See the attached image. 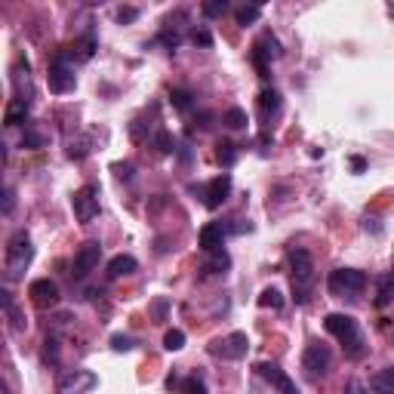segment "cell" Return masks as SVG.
<instances>
[{"label":"cell","mask_w":394,"mask_h":394,"mask_svg":"<svg viewBox=\"0 0 394 394\" xmlns=\"http://www.w3.org/2000/svg\"><path fill=\"white\" fill-rule=\"evenodd\" d=\"M324 326H326V333H330V336H336L339 342L348 348V354H351V357H360V351H364V348H360V345H364V339H360L357 320H354L351 314H339V311L326 314Z\"/></svg>","instance_id":"cell-1"},{"label":"cell","mask_w":394,"mask_h":394,"mask_svg":"<svg viewBox=\"0 0 394 394\" xmlns=\"http://www.w3.org/2000/svg\"><path fill=\"white\" fill-rule=\"evenodd\" d=\"M290 265H293V293L296 302L305 305L314 287V262L305 249H290Z\"/></svg>","instance_id":"cell-2"},{"label":"cell","mask_w":394,"mask_h":394,"mask_svg":"<svg viewBox=\"0 0 394 394\" xmlns=\"http://www.w3.org/2000/svg\"><path fill=\"white\" fill-rule=\"evenodd\" d=\"M326 290L336 299H354V296L366 290V274L357 271V268H336V271H330Z\"/></svg>","instance_id":"cell-3"},{"label":"cell","mask_w":394,"mask_h":394,"mask_svg":"<svg viewBox=\"0 0 394 394\" xmlns=\"http://www.w3.org/2000/svg\"><path fill=\"white\" fill-rule=\"evenodd\" d=\"M34 259V247H31V238L25 231H16L6 247V274L10 278H22V271L31 265Z\"/></svg>","instance_id":"cell-4"},{"label":"cell","mask_w":394,"mask_h":394,"mask_svg":"<svg viewBox=\"0 0 394 394\" xmlns=\"http://www.w3.org/2000/svg\"><path fill=\"white\" fill-rule=\"evenodd\" d=\"M47 83L52 93H71L74 90V65H71V52H59L50 65V74H47Z\"/></svg>","instance_id":"cell-5"},{"label":"cell","mask_w":394,"mask_h":394,"mask_svg":"<svg viewBox=\"0 0 394 394\" xmlns=\"http://www.w3.org/2000/svg\"><path fill=\"white\" fill-rule=\"evenodd\" d=\"M330 348L320 345V342H311L305 348V354H302V370H305V376L311 379V382H318V379L326 376V370H330Z\"/></svg>","instance_id":"cell-6"},{"label":"cell","mask_w":394,"mask_h":394,"mask_svg":"<svg viewBox=\"0 0 394 394\" xmlns=\"http://www.w3.org/2000/svg\"><path fill=\"white\" fill-rule=\"evenodd\" d=\"M247 351H249L247 333H228V336L216 339V342L209 345V354L222 357V360H240V357H247Z\"/></svg>","instance_id":"cell-7"},{"label":"cell","mask_w":394,"mask_h":394,"mask_svg":"<svg viewBox=\"0 0 394 394\" xmlns=\"http://www.w3.org/2000/svg\"><path fill=\"white\" fill-rule=\"evenodd\" d=\"M98 259H102V247H98L96 240H87V244L74 253V262H71V274H74V280H83L90 271H96Z\"/></svg>","instance_id":"cell-8"},{"label":"cell","mask_w":394,"mask_h":394,"mask_svg":"<svg viewBox=\"0 0 394 394\" xmlns=\"http://www.w3.org/2000/svg\"><path fill=\"white\" fill-rule=\"evenodd\" d=\"M71 207H74L77 222H93L98 216V188L83 185L81 191H74V197H71Z\"/></svg>","instance_id":"cell-9"},{"label":"cell","mask_w":394,"mask_h":394,"mask_svg":"<svg viewBox=\"0 0 394 394\" xmlns=\"http://www.w3.org/2000/svg\"><path fill=\"white\" fill-rule=\"evenodd\" d=\"M96 385H98L96 373L68 370V373H62V379H59V394H87L90 388H96Z\"/></svg>","instance_id":"cell-10"},{"label":"cell","mask_w":394,"mask_h":394,"mask_svg":"<svg viewBox=\"0 0 394 394\" xmlns=\"http://www.w3.org/2000/svg\"><path fill=\"white\" fill-rule=\"evenodd\" d=\"M256 373H259V376L265 379L271 388H278L280 394H299V391H296V382L287 376L284 370H280L278 364H268V360H262V364H256Z\"/></svg>","instance_id":"cell-11"},{"label":"cell","mask_w":394,"mask_h":394,"mask_svg":"<svg viewBox=\"0 0 394 394\" xmlns=\"http://www.w3.org/2000/svg\"><path fill=\"white\" fill-rule=\"evenodd\" d=\"M200 194H203V207H207V209H219L222 203L228 200V194H231V176H228V173L216 176V179L209 182Z\"/></svg>","instance_id":"cell-12"},{"label":"cell","mask_w":394,"mask_h":394,"mask_svg":"<svg viewBox=\"0 0 394 394\" xmlns=\"http://www.w3.org/2000/svg\"><path fill=\"white\" fill-rule=\"evenodd\" d=\"M28 296H31V302H34L37 308L59 305V287H56V280H50V278L34 280V284L28 287Z\"/></svg>","instance_id":"cell-13"},{"label":"cell","mask_w":394,"mask_h":394,"mask_svg":"<svg viewBox=\"0 0 394 394\" xmlns=\"http://www.w3.org/2000/svg\"><path fill=\"white\" fill-rule=\"evenodd\" d=\"M225 238H228V228L222 222H209V225L200 228V249L203 253H219Z\"/></svg>","instance_id":"cell-14"},{"label":"cell","mask_w":394,"mask_h":394,"mask_svg":"<svg viewBox=\"0 0 394 394\" xmlns=\"http://www.w3.org/2000/svg\"><path fill=\"white\" fill-rule=\"evenodd\" d=\"M136 268H139V262L133 259V256H114V259L108 262V278L117 280V278H127V274H133Z\"/></svg>","instance_id":"cell-15"},{"label":"cell","mask_w":394,"mask_h":394,"mask_svg":"<svg viewBox=\"0 0 394 394\" xmlns=\"http://www.w3.org/2000/svg\"><path fill=\"white\" fill-rule=\"evenodd\" d=\"M259 111H262V121H271L274 114L280 111V93L278 90H262L259 93Z\"/></svg>","instance_id":"cell-16"},{"label":"cell","mask_w":394,"mask_h":394,"mask_svg":"<svg viewBox=\"0 0 394 394\" xmlns=\"http://www.w3.org/2000/svg\"><path fill=\"white\" fill-rule=\"evenodd\" d=\"M373 394H394V366H385L370 379Z\"/></svg>","instance_id":"cell-17"},{"label":"cell","mask_w":394,"mask_h":394,"mask_svg":"<svg viewBox=\"0 0 394 394\" xmlns=\"http://www.w3.org/2000/svg\"><path fill=\"white\" fill-rule=\"evenodd\" d=\"M25 117H28V102H25V98H16V102L6 108V127H16V123H22Z\"/></svg>","instance_id":"cell-18"},{"label":"cell","mask_w":394,"mask_h":394,"mask_svg":"<svg viewBox=\"0 0 394 394\" xmlns=\"http://www.w3.org/2000/svg\"><path fill=\"white\" fill-rule=\"evenodd\" d=\"M391 296H394V274H382L379 278V296H376V305L379 308H385L391 302Z\"/></svg>","instance_id":"cell-19"},{"label":"cell","mask_w":394,"mask_h":394,"mask_svg":"<svg viewBox=\"0 0 394 394\" xmlns=\"http://www.w3.org/2000/svg\"><path fill=\"white\" fill-rule=\"evenodd\" d=\"M256 50H259L265 59H278L280 56V43H278V37H271V34H262V41L256 43Z\"/></svg>","instance_id":"cell-20"},{"label":"cell","mask_w":394,"mask_h":394,"mask_svg":"<svg viewBox=\"0 0 394 394\" xmlns=\"http://www.w3.org/2000/svg\"><path fill=\"white\" fill-rule=\"evenodd\" d=\"M259 16H262V6H238L234 10L238 25H253V22H259Z\"/></svg>","instance_id":"cell-21"},{"label":"cell","mask_w":394,"mask_h":394,"mask_svg":"<svg viewBox=\"0 0 394 394\" xmlns=\"http://www.w3.org/2000/svg\"><path fill=\"white\" fill-rule=\"evenodd\" d=\"M231 265V259H228V253H213V259L207 262V265H203V271H209V274H225V268Z\"/></svg>","instance_id":"cell-22"},{"label":"cell","mask_w":394,"mask_h":394,"mask_svg":"<svg viewBox=\"0 0 394 394\" xmlns=\"http://www.w3.org/2000/svg\"><path fill=\"white\" fill-rule=\"evenodd\" d=\"M259 305H262V308H274V311H280V308H284V296L274 290V287H268V290H262V296H259Z\"/></svg>","instance_id":"cell-23"},{"label":"cell","mask_w":394,"mask_h":394,"mask_svg":"<svg viewBox=\"0 0 394 394\" xmlns=\"http://www.w3.org/2000/svg\"><path fill=\"white\" fill-rule=\"evenodd\" d=\"M247 123H249V117H247L244 108H231L225 114V127H231V129H244Z\"/></svg>","instance_id":"cell-24"},{"label":"cell","mask_w":394,"mask_h":394,"mask_svg":"<svg viewBox=\"0 0 394 394\" xmlns=\"http://www.w3.org/2000/svg\"><path fill=\"white\" fill-rule=\"evenodd\" d=\"M90 154V139H71L68 142V157L71 160H83Z\"/></svg>","instance_id":"cell-25"},{"label":"cell","mask_w":394,"mask_h":394,"mask_svg":"<svg viewBox=\"0 0 394 394\" xmlns=\"http://www.w3.org/2000/svg\"><path fill=\"white\" fill-rule=\"evenodd\" d=\"M163 348H167V351H182V348H185V333L169 330L167 336H163Z\"/></svg>","instance_id":"cell-26"},{"label":"cell","mask_w":394,"mask_h":394,"mask_svg":"<svg viewBox=\"0 0 394 394\" xmlns=\"http://www.w3.org/2000/svg\"><path fill=\"white\" fill-rule=\"evenodd\" d=\"M228 12V0H209V3H203V16L207 19H219Z\"/></svg>","instance_id":"cell-27"},{"label":"cell","mask_w":394,"mask_h":394,"mask_svg":"<svg viewBox=\"0 0 394 394\" xmlns=\"http://www.w3.org/2000/svg\"><path fill=\"white\" fill-rule=\"evenodd\" d=\"M111 348H114V351H133L136 339L127 336V333H114V336H111Z\"/></svg>","instance_id":"cell-28"},{"label":"cell","mask_w":394,"mask_h":394,"mask_svg":"<svg viewBox=\"0 0 394 394\" xmlns=\"http://www.w3.org/2000/svg\"><path fill=\"white\" fill-rule=\"evenodd\" d=\"M234 160H238V151H234L231 142H219V163L222 167H231Z\"/></svg>","instance_id":"cell-29"},{"label":"cell","mask_w":394,"mask_h":394,"mask_svg":"<svg viewBox=\"0 0 394 394\" xmlns=\"http://www.w3.org/2000/svg\"><path fill=\"white\" fill-rule=\"evenodd\" d=\"M154 145L160 154H169V151H176V142H173V136L167 133V129H160V133L154 136Z\"/></svg>","instance_id":"cell-30"},{"label":"cell","mask_w":394,"mask_h":394,"mask_svg":"<svg viewBox=\"0 0 394 394\" xmlns=\"http://www.w3.org/2000/svg\"><path fill=\"white\" fill-rule=\"evenodd\" d=\"M169 102H173L179 111H188V105H191V93H188V90H173V93H169Z\"/></svg>","instance_id":"cell-31"},{"label":"cell","mask_w":394,"mask_h":394,"mask_svg":"<svg viewBox=\"0 0 394 394\" xmlns=\"http://www.w3.org/2000/svg\"><path fill=\"white\" fill-rule=\"evenodd\" d=\"M22 148H31V151H37V148H43V136L41 133H25L22 136Z\"/></svg>","instance_id":"cell-32"},{"label":"cell","mask_w":394,"mask_h":394,"mask_svg":"<svg viewBox=\"0 0 394 394\" xmlns=\"http://www.w3.org/2000/svg\"><path fill=\"white\" fill-rule=\"evenodd\" d=\"M191 41L197 43V47H213V34H209L207 28H194L191 31Z\"/></svg>","instance_id":"cell-33"},{"label":"cell","mask_w":394,"mask_h":394,"mask_svg":"<svg viewBox=\"0 0 394 394\" xmlns=\"http://www.w3.org/2000/svg\"><path fill=\"white\" fill-rule=\"evenodd\" d=\"M185 394H207V385H203V379H197V376H191L185 382Z\"/></svg>","instance_id":"cell-34"},{"label":"cell","mask_w":394,"mask_h":394,"mask_svg":"<svg viewBox=\"0 0 394 394\" xmlns=\"http://www.w3.org/2000/svg\"><path fill=\"white\" fill-rule=\"evenodd\" d=\"M43 360H52V364H56V360H59L56 339H47V342H43Z\"/></svg>","instance_id":"cell-35"},{"label":"cell","mask_w":394,"mask_h":394,"mask_svg":"<svg viewBox=\"0 0 394 394\" xmlns=\"http://www.w3.org/2000/svg\"><path fill=\"white\" fill-rule=\"evenodd\" d=\"M117 179H133V163H114Z\"/></svg>","instance_id":"cell-36"},{"label":"cell","mask_w":394,"mask_h":394,"mask_svg":"<svg viewBox=\"0 0 394 394\" xmlns=\"http://www.w3.org/2000/svg\"><path fill=\"white\" fill-rule=\"evenodd\" d=\"M117 19H121V22H133V19H139V10H136V6H123V10L117 12Z\"/></svg>","instance_id":"cell-37"},{"label":"cell","mask_w":394,"mask_h":394,"mask_svg":"<svg viewBox=\"0 0 394 394\" xmlns=\"http://www.w3.org/2000/svg\"><path fill=\"white\" fill-rule=\"evenodd\" d=\"M12 203H16V197H12V188H3V213H12Z\"/></svg>","instance_id":"cell-38"},{"label":"cell","mask_w":394,"mask_h":394,"mask_svg":"<svg viewBox=\"0 0 394 394\" xmlns=\"http://www.w3.org/2000/svg\"><path fill=\"white\" fill-rule=\"evenodd\" d=\"M345 394H364V385H360L357 379H348V382H345Z\"/></svg>","instance_id":"cell-39"},{"label":"cell","mask_w":394,"mask_h":394,"mask_svg":"<svg viewBox=\"0 0 394 394\" xmlns=\"http://www.w3.org/2000/svg\"><path fill=\"white\" fill-rule=\"evenodd\" d=\"M351 167H354V169H357V173H360V169L366 167V163H364V157H354V160H351Z\"/></svg>","instance_id":"cell-40"},{"label":"cell","mask_w":394,"mask_h":394,"mask_svg":"<svg viewBox=\"0 0 394 394\" xmlns=\"http://www.w3.org/2000/svg\"><path fill=\"white\" fill-rule=\"evenodd\" d=\"M0 394H10V391H6V388H3V391H0Z\"/></svg>","instance_id":"cell-41"}]
</instances>
